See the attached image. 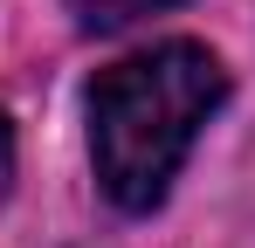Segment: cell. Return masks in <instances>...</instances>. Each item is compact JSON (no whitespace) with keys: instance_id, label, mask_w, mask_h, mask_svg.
Here are the masks:
<instances>
[{"instance_id":"6da1fadb","label":"cell","mask_w":255,"mask_h":248,"mask_svg":"<svg viewBox=\"0 0 255 248\" xmlns=\"http://www.w3.org/2000/svg\"><path fill=\"white\" fill-rule=\"evenodd\" d=\"M228 69L200 41H159L90 83V159L97 186L125 214H152L186 165L200 124L221 111Z\"/></svg>"},{"instance_id":"7a4b0ae2","label":"cell","mask_w":255,"mask_h":248,"mask_svg":"<svg viewBox=\"0 0 255 248\" xmlns=\"http://www.w3.org/2000/svg\"><path fill=\"white\" fill-rule=\"evenodd\" d=\"M159 7H172V0H69V14H76L83 28H97V35L131 28V21H145V14H159Z\"/></svg>"},{"instance_id":"3957f363","label":"cell","mask_w":255,"mask_h":248,"mask_svg":"<svg viewBox=\"0 0 255 248\" xmlns=\"http://www.w3.org/2000/svg\"><path fill=\"white\" fill-rule=\"evenodd\" d=\"M7 186H14V131L0 118V200H7Z\"/></svg>"}]
</instances>
